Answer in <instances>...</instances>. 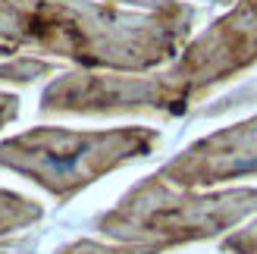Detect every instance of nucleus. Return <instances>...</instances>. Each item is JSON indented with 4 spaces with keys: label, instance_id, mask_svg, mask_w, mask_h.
<instances>
[{
    "label": "nucleus",
    "instance_id": "obj_1",
    "mask_svg": "<svg viewBox=\"0 0 257 254\" xmlns=\"http://www.w3.org/2000/svg\"><path fill=\"white\" fill-rule=\"evenodd\" d=\"M191 13L163 0L151 13H128L88 0H0V41L41 47L88 66L141 69L176 54Z\"/></svg>",
    "mask_w": 257,
    "mask_h": 254
},
{
    "label": "nucleus",
    "instance_id": "obj_2",
    "mask_svg": "<svg viewBox=\"0 0 257 254\" xmlns=\"http://www.w3.org/2000/svg\"><path fill=\"white\" fill-rule=\"evenodd\" d=\"M257 57V0L241 4L220 19L188 57L157 82L125 79H60L44 94V110H122V107H166L170 100H185L201 85L226 79V72L241 69Z\"/></svg>",
    "mask_w": 257,
    "mask_h": 254
},
{
    "label": "nucleus",
    "instance_id": "obj_3",
    "mask_svg": "<svg viewBox=\"0 0 257 254\" xmlns=\"http://www.w3.org/2000/svg\"><path fill=\"white\" fill-rule=\"evenodd\" d=\"M154 142V132H57L38 129L0 145V167L25 173L54 195L66 198L79 185L91 182L104 170L145 154Z\"/></svg>",
    "mask_w": 257,
    "mask_h": 254
},
{
    "label": "nucleus",
    "instance_id": "obj_4",
    "mask_svg": "<svg viewBox=\"0 0 257 254\" xmlns=\"http://www.w3.org/2000/svg\"><path fill=\"white\" fill-rule=\"evenodd\" d=\"M257 201V192L226 195V198H163L151 195V188L138 192L125 204L104 220L107 232L116 235H135V238H163V242H179V238L210 235L223 229L226 223L248 213Z\"/></svg>",
    "mask_w": 257,
    "mask_h": 254
},
{
    "label": "nucleus",
    "instance_id": "obj_5",
    "mask_svg": "<svg viewBox=\"0 0 257 254\" xmlns=\"http://www.w3.org/2000/svg\"><path fill=\"white\" fill-rule=\"evenodd\" d=\"M41 217V210L35 204H29L25 198L19 195H10V192H0V232H10L16 226H25Z\"/></svg>",
    "mask_w": 257,
    "mask_h": 254
},
{
    "label": "nucleus",
    "instance_id": "obj_6",
    "mask_svg": "<svg viewBox=\"0 0 257 254\" xmlns=\"http://www.w3.org/2000/svg\"><path fill=\"white\" fill-rule=\"evenodd\" d=\"M226 248L232 254H257V226L248 229V232H238L235 238H229Z\"/></svg>",
    "mask_w": 257,
    "mask_h": 254
},
{
    "label": "nucleus",
    "instance_id": "obj_7",
    "mask_svg": "<svg viewBox=\"0 0 257 254\" xmlns=\"http://www.w3.org/2000/svg\"><path fill=\"white\" fill-rule=\"evenodd\" d=\"M10 116H16V97L0 94V125H4Z\"/></svg>",
    "mask_w": 257,
    "mask_h": 254
},
{
    "label": "nucleus",
    "instance_id": "obj_8",
    "mask_svg": "<svg viewBox=\"0 0 257 254\" xmlns=\"http://www.w3.org/2000/svg\"><path fill=\"white\" fill-rule=\"evenodd\" d=\"M141 4H163V0H141Z\"/></svg>",
    "mask_w": 257,
    "mask_h": 254
},
{
    "label": "nucleus",
    "instance_id": "obj_9",
    "mask_svg": "<svg viewBox=\"0 0 257 254\" xmlns=\"http://www.w3.org/2000/svg\"><path fill=\"white\" fill-rule=\"evenodd\" d=\"M0 54H7V47H0Z\"/></svg>",
    "mask_w": 257,
    "mask_h": 254
}]
</instances>
